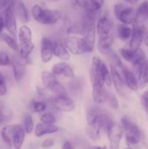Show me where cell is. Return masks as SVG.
I'll return each instance as SVG.
<instances>
[{
    "mask_svg": "<svg viewBox=\"0 0 148 149\" xmlns=\"http://www.w3.org/2000/svg\"><path fill=\"white\" fill-rule=\"evenodd\" d=\"M96 39V27L94 23H91L86 29L82 38L84 51L86 52H91L94 48Z\"/></svg>",
    "mask_w": 148,
    "mask_h": 149,
    "instance_id": "12",
    "label": "cell"
},
{
    "mask_svg": "<svg viewBox=\"0 0 148 149\" xmlns=\"http://www.w3.org/2000/svg\"><path fill=\"white\" fill-rule=\"evenodd\" d=\"M89 77L92 84V97L94 101L97 103H105L108 92L104 88L102 79L91 67L90 68Z\"/></svg>",
    "mask_w": 148,
    "mask_h": 149,
    "instance_id": "3",
    "label": "cell"
},
{
    "mask_svg": "<svg viewBox=\"0 0 148 149\" xmlns=\"http://www.w3.org/2000/svg\"><path fill=\"white\" fill-rule=\"evenodd\" d=\"M114 13L118 20L121 23L130 25L136 20V11L133 7H126L122 3L116 4L114 7Z\"/></svg>",
    "mask_w": 148,
    "mask_h": 149,
    "instance_id": "6",
    "label": "cell"
},
{
    "mask_svg": "<svg viewBox=\"0 0 148 149\" xmlns=\"http://www.w3.org/2000/svg\"><path fill=\"white\" fill-rule=\"evenodd\" d=\"M68 85H69L70 91L73 95H78L82 92V83L79 79L75 77L72 78L69 81Z\"/></svg>",
    "mask_w": 148,
    "mask_h": 149,
    "instance_id": "29",
    "label": "cell"
},
{
    "mask_svg": "<svg viewBox=\"0 0 148 149\" xmlns=\"http://www.w3.org/2000/svg\"><path fill=\"white\" fill-rule=\"evenodd\" d=\"M120 54L122 56V58L125 60V61H128V62H131L132 59H133V55H134V51L131 50L129 49H125V48H122L120 49Z\"/></svg>",
    "mask_w": 148,
    "mask_h": 149,
    "instance_id": "37",
    "label": "cell"
},
{
    "mask_svg": "<svg viewBox=\"0 0 148 149\" xmlns=\"http://www.w3.org/2000/svg\"><path fill=\"white\" fill-rule=\"evenodd\" d=\"M52 105L58 111L71 112L75 109V103L67 95H57L52 100Z\"/></svg>",
    "mask_w": 148,
    "mask_h": 149,
    "instance_id": "10",
    "label": "cell"
},
{
    "mask_svg": "<svg viewBox=\"0 0 148 149\" xmlns=\"http://www.w3.org/2000/svg\"><path fill=\"white\" fill-rule=\"evenodd\" d=\"M65 47L73 55H81L85 53L82 38L77 36H68L65 40Z\"/></svg>",
    "mask_w": 148,
    "mask_h": 149,
    "instance_id": "15",
    "label": "cell"
},
{
    "mask_svg": "<svg viewBox=\"0 0 148 149\" xmlns=\"http://www.w3.org/2000/svg\"><path fill=\"white\" fill-rule=\"evenodd\" d=\"M136 20L143 22V20L148 19V1H144L138 7L136 11Z\"/></svg>",
    "mask_w": 148,
    "mask_h": 149,
    "instance_id": "28",
    "label": "cell"
},
{
    "mask_svg": "<svg viewBox=\"0 0 148 149\" xmlns=\"http://www.w3.org/2000/svg\"><path fill=\"white\" fill-rule=\"evenodd\" d=\"M121 127L126 132V142L129 147L139 143L142 133L139 127L127 116L121 118Z\"/></svg>",
    "mask_w": 148,
    "mask_h": 149,
    "instance_id": "4",
    "label": "cell"
},
{
    "mask_svg": "<svg viewBox=\"0 0 148 149\" xmlns=\"http://www.w3.org/2000/svg\"><path fill=\"white\" fill-rule=\"evenodd\" d=\"M7 93V86L4 75L0 73V96H3Z\"/></svg>",
    "mask_w": 148,
    "mask_h": 149,
    "instance_id": "41",
    "label": "cell"
},
{
    "mask_svg": "<svg viewBox=\"0 0 148 149\" xmlns=\"http://www.w3.org/2000/svg\"><path fill=\"white\" fill-rule=\"evenodd\" d=\"M40 121L42 123L49 124V125H55L57 120L55 116L52 113H45L41 116Z\"/></svg>",
    "mask_w": 148,
    "mask_h": 149,
    "instance_id": "38",
    "label": "cell"
},
{
    "mask_svg": "<svg viewBox=\"0 0 148 149\" xmlns=\"http://www.w3.org/2000/svg\"><path fill=\"white\" fill-rule=\"evenodd\" d=\"M19 55L21 59H27L35 48L32 42V31L26 25H23L18 31Z\"/></svg>",
    "mask_w": 148,
    "mask_h": 149,
    "instance_id": "1",
    "label": "cell"
},
{
    "mask_svg": "<svg viewBox=\"0 0 148 149\" xmlns=\"http://www.w3.org/2000/svg\"><path fill=\"white\" fill-rule=\"evenodd\" d=\"M55 145V141L52 138H47L41 143V147L44 148H50Z\"/></svg>",
    "mask_w": 148,
    "mask_h": 149,
    "instance_id": "42",
    "label": "cell"
},
{
    "mask_svg": "<svg viewBox=\"0 0 148 149\" xmlns=\"http://www.w3.org/2000/svg\"><path fill=\"white\" fill-rule=\"evenodd\" d=\"M31 13L36 21L44 25L55 24L62 17V13L59 10L44 9L39 4H35L32 7Z\"/></svg>",
    "mask_w": 148,
    "mask_h": 149,
    "instance_id": "2",
    "label": "cell"
},
{
    "mask_svg": "<svg viewBox=\"0 0 148 149\" xmlns=\"http://www.w3.org/2000/svg\"><path fill=\"white\" fill-rule=\"evenodd\" d=\"M110 74H111V79H112V84L114 85L115 89L118 93L120 96L125 95V89H126V84H125L124 79L122 78L120 76V73L117 70V68L114 66L113 65H110Z\"/></svg>",
    "mask_w": 148,
    "mask_h": 149,
    "instance_id": "14",
    "label": "cell"
},
{
    "mask_svg": "<svg viewBox=\"0 0 148 149\" xmlns=\"http://www.w3.org/2000/svg\"><path fill=\"white\" fill-rule=\"evenodd\" d=\"M100 113V111L94 106L88 109L86 111V122L88 125H92L96 122Z\"/></svg>",
    "mask_w": 148,
    "mask_h": 149,
    "instance_id": "32",
    "label": "cell"
},
{
    "mask_svg": "<svg viewBox=\"0 0 148 149\" xmlns=\"http://www.w3.org/2000/svg\"><path fill=\"white\" fill-rule=\"evenodd\" d=\"M14 5L16 17L21 23H26L30 20L28 10L26 8L23 0H12Z\"/></svg>",
    "mask_w": 148,
    "mask_h": 149,
    "instance_id": "19",
    "label": "cell"
},
{
    "mask_svg": "<svg viewBox=\"0 0 148 149\" xmlns=\"http://www.w3.org/2000/svg\"><path fill=\"white\" fill-rule=\"evenodd\" d=\"M52 72L56 76H63L68 79L75 77V74L72 67L65 62H59L54 64L52 67Z\"/></svg>",
    "mask_w": 148,
    "mask_h": 149,
    "instance_id": "18",
    "label": "cell"
},
{
    "mask_svg": "<svg viewBox=\"0 0 148 149\" xmlns=\"http://www.w3.org/2000/svg\"><path fill=\"white\" fill-rule=\"evenodd\" d=\"M123 1H126V3H128V4H134L136 2V0H123Z\"/></svg>",
    "mask_w": 148,
    "mask_h": 149,
    "instance_id": "48",
    "label": "cell"
},
{
    "mask_svg": "<svg viewBox=\"0 0 148 149\" xmlns=\"http://www.w3.org/2000/svg\"><path fill=\"white\" fill-rule=\"evenodd\" d=\"M53 54L55 56L63 61H67L71 58L68 49L62 42L59 41L53 42Z\"/></svg>",
    "mask_w": 148,
    "mask_h": 149,
    "instance_id": "23",
    "label": "cell"
},
{
    "mask_svg": "<svg viewBox=\"0 0 148 149\" xmlns=\"http://www.w3.org/2000/svg\"><path fill=\"white\" fill-rule=\"evenodd\" d=\"M114 39L113 36L111 34H109L104 37L100 38L98 45H97V48L100 51V53L102 55H106V54L109 52V50L111 49L112 45L113 44Z\"/></svg>",
    "mask_w": 148,
    "mask_h": 149,
    "instance_id": "25",
    "label": "cell"
},
{
    "mask_svg": "<svg viewBox=\"0 0 148 149\" xmlns=\"http://www.w3.org/2000/svg\"><path fill=\"white\" fill-rule=\"evenodd\" d=\"M4 1H6V2H7V0H4Z\"/></svg>",
    "mask_w": 148,
    "mask_h": 149,
    "instance_id": "53",
    "label": "cell"
},
{
    "mask_svg": "<svg viewBox=\"0 0 148 149\" xmlns=\"http://www.w3.org/2000/svg\"><path fill=\"white\" fill-rule=\"evenodd\" d=\"M104 4V0H86L85 15L91 20L95 21L101 13L102 7Z\"/></svg>",
    "mask_w": 148,
    "mask_h": 149,
    "instance_id": "11",
    "label": "cell"
},
{
    "mask_svg": "<svg viewBox=\"0 0 148 149\" xmlns=\"http://www.w3.org/2000/svg\"><path fill=\"white\" fill-rule=\"evenodd\" d=\"M124 149H133V148H130V147H129V148H124Z\"/></svg>",
    "mask_w": 148,
    "mask_h": 149,
    "instance_id": "52",
    "label": "cell"
},
{
    "mask_svg": "<svg viewBox=\"0 0 148 149\" xmlns=\"http://www.w3.org/2000/svg\"><path fill=\"white\" fill-rule=\"evenodd\" d=\"M141 104L146 113H148V90H146L141 96Z\"/></svg>",
    "mask_w": 148,
    "mask_h": 149,
    "instance_id": "40",
    "label": "cell"
},
{
    "mask_svg": "<svg viewBox=\"0 0 148 149\" xmlns=\"http://www.w3.org/2000/svg\"><path fill=\"white\" fill-rule=\"evenodd\" d=\"M139 1V0H136V1Z\"/></svg>",
    "mask_w": 148,
    "mask_h": 149,
    "instance_id": "54",
    "label": "cell"
},
{
    "mask_svg": "<svg viewBox=\"0 0 148 149\" xmlns=\"http://www.w3.org/2000/svg\"><path fill=\"white\" fill-rule=\"evenodd\" d=\"M53 55V42L49 38L44 37L41 43V59L42 62L44 63L49 62Z\"/></svg>",
    "mask_w": 148,
    "mask_h": 149,
    "instance_id": "17",
    "label": "cell"
},
{
    "mask_svg": "<svg viewBox=\"0 0 148 149\" xmlns=\"http://www.w3.org/2000/svg\"><path fill=\"white\" fill-rule=\"evenodd\" d=\"M107 133L108 135L109 140H110V148H118L123 134V130L121 125L113 121L107 128Z\"/></svg>",
    "mask_w": 148,
    "mask_h": 149,
    "instance_id": "8",
    "label": "cell"
},
{
    "mask_svg": "<svg viewBox=\"0 0 148 149\" xmlns=\"http://www.w3.org/2000/svg\"><path fill=\"white\" fill-rule=\"evenodd\" d=\"M113 27L111 20L107 17H102L98 20L96 26V32L100 38L104 37L110 34V31Z\"/></svg>",
    "mask_w": 148,
    "mask_h": 149,
    "instance_id": "20",
    "label": "cell"
},
{
    "mask_svg": "<svg viewBox=\"0 0 148 149\" xmlns=\"http://www.w3.org/2000/svg\"><path fill=\"white\" fill-rule=\"evenodd\" d=\"M91 67L101 77V78L104 81V84H106L107 86H111L112 79L110 71L108 69L106 64L101 58L97 56L93 57Z\"/></svg>",
    "mask_w": 148,
    "mask_h": 149,
    "instance_id": "9",
    "label": "cell"
},
{
    "mask_svg": "<svg viewBox=\"0 0 148 149\" xmlns=\"http://www.w3.org/2000/svg\"><path fill=\"white\" fill-rule=\"evenodd\" d=\"M73 2L76 4L78 7H81V8H84L86 5V0H73Z\"/></svg>",
    "mask_w": 148,
    "mask_h": 149,
    "instance_id": "44",
    "label": "cell"
},
{
    "mask_svg": "<svg viewBox=\"0 0 148 149\" xmlns=\"http://www.w3.org/2000/svg\"><path fill=\"white\" fill-rule=\"evenodd\" d=\"M11 65V58L4 51H0V66H7Z\"/></svg>",
    "mask_w": 148,
    "mask_h": 149,
    "instance_id": "39",
    "label": "cell"
},
{
    "mask_svg": "<svg viewBox=\"0 0 148 149\" xmlns=\"http://www.w3.org/2000/svg\"><path fill=\"white\" fill-rule=\"evenodd\" d=\"M106 102L107 104L110 106V108L113 109H118V100L116 98L115 96L113 94V93H107V98H106Z\"/></svg>",
    "mask_w": 148,
    "mask_h": 149,
    "instance_id": "36",
    "label": "cell"
},
{
    "mask_svg": "<svg viewBox=\"0 0 148 149\" xmlns=\"http://www.w3.org/2000/svg\"><path fill=\"white\" fill-rule=\"evenodd\" d=\"M6 5V1L4 0H0V12L4 10Z\"/></svg>",
    "mask_w": 148,
    "mask_h": 149,
    "instance_id": "47",
    "label": "cell"
},
{
    "mask_svg": "<svg viewBox=\"0 0 148 149\" xmlns=\"http://www.w3.org/2000/svg\"><path fill=\"white\" fill-rule=\"evenodd\" d=\"M59 130L58 127L55 125H49V124L41 123L38 124L34 129V134L36 137L39 138L47 134H53Z\"/></svg>",
    "mask_w": 148,
    "mask_h": 149,
    "instance_id": "24",
    "label": "cell"
},
{
    "mask_svg": "<svg viewBox=\"0 0 148 149\" xmlns=\"http://www.w3.org/2000/svg\"><path fill=\"white\" fill-rule=\"evenodd\" d=\"M62 149H74V147L73 146L71 142H69V141H65L64 143L63 146H62Z\"/></svg>",
    "mask_w": 148,
    "mask_h": 149,
    "instance_id": "45",
    "label": "cell"
},
{
    "mask_svg": "<svg viewBox=\"0 0 148 149\" xmlns=\"http://www.w3.org/2000/svg\"><path fill=\"white\" fill-rule=\"evenodd\" d=\"M4 26L7 31L15 39L17 38V29L16 23V14L12 0H7L4 9Z\"/></svg>",
    "mask_w": 148,
    "mask_h": 149,
    "instance_id": "5",
    "label": "cell"
},
{
    "mask_svg": "<svg viewBox=\"0 0 148 149\" xmlns=\"http://www.w3.org/2000/svg\"><path fill=\"white\" fill-rule=\"evenodd\" d=\"M26 137V131L20 125H11V138L15 149H20Z\"/></svg>",
    "mask_w": 148,
    "mask_h": 149,
    "instance_id": "13",
    "label": "cell"
},
{
    "mask_svg": "<svg viewBox=\"0 0 148 149\" xmlns=\"http://www.w3.org/2000/svg\"><path fill=\"white\" fill-rule=\"evenodd\" d=\"M11 65L12 67L14 78L17 82L22 81L26 71V65L21 58L16 56H12L11 58Z\"/></svg>",
    "mask_w": 148,
    "mask_h": 149,
    "instance_id": "16",
    "label": "cell"
},
{
    "mask_svg": "<svg viewBox=\"0 0 148 149\" xmlns=\"http://www.w3.org/2000/svg\"><path fill=\"white\" fill-rule=\"evenodd\" d=\"M34 123L31 115L26 114L24 118V130L26 133L30 134L33 132Z\"/></svg>",
    "mask_w": 148,
    "mask_h": 149,
    "instance_id": "35",
    "label": "cell"
},
{
    "mask_svg": "<svg viewBox=\"0 0 148 149\" xmlns=\"http://www.w3.org/2000/svg\"><path fill=\"white\" fill-rule=\"evenodd\" d=\"M46 103L42 101L33 100L30 104V110L33 113H40L46 109Z\"/></svg>",
    "mask_w": 148,
    "mask_h": 149,
    "instance_id": "34",
    "label": "cell"
},
{
    "mask_svg": "<svg viewBox=\"0 0 148 149\" xmlns=\"http://www.w3.org/2000/svg\"><path fill=\"white\" fill-rule=\"evenodd\" d=\"M139 85L143 87L148 84V59L139 67Z\"/></svg>",
    "mask_w": 148,
    "mask_h": 149,
    "instance_id": "26",
    "label": "cell"
},
{
    "mask_svg": "<svg viewBox=\"0 0 148 149\" xmlns=\"http://www.w3.org/2000/svg\"><path fill=\"white\" fill-rule=\"evenodd\" d=\"M1 39L7 45V46L15 52H19V45H17L16 39L7 33H2L1 35Z\"/></svg>",
    "mask_w": 148,
    "mask_h": 149,
    "instance_id": "33",
    "label": "cell"
},
{
    "mask_svg": "<svg viewBox=\"0 0 148 149\" xmlns=\"http://www.w3.org/2000/svg\"><path fill=\"white\" fill-rule=\"evenodd\" d=\"M52 1H56V0H52Z\"/></svg>",
    "mask_w": 148,
    "mask_h": 149,
    "instance_id": "55",
    "label": "cell"
},
{
    "mask_svg": "<svg viewBox=\"0 0 148 149\" xmlns=\"http://www.w3.org/2000/svg\"><path fill=\"white\" fill-rule=\"evenodd\" d=\"M0 109H4V103L0 100Z\"/></svg>",
    "mask_w": 148,
    "mask_h": 149,
    "instance_id": "50",
    "label": "cell"
},
{
    "mask_svg": "<svg viewBox=\"0 0 148 149\" xmlns=\"http://www.w3.org/2000/svg\"><path fill=\"white\" fill-rule=\"evenodd\" d=\"M131 36L130 37V49L131 50H136L140 48V45L146 34L147 28L144 26L142 22L135 20L133 22Z\"/></svg>",
    "mask_w": 148,
    "mask_h": 149,
    "instance_id": "7",
    "label": "cell"
},
{
    "mask_svg": "<svg viewBox=\"0 0 148 149\" xmlns=\"http://www.w3.org/2000/svg\"><path fill=\"white\" fill-rule=\"evenodd\" d=\"M41 78L44 87L50 91H52V90L59 84L57 76L52 71H43L41 72Z\"/></svg>",
    "mask_w": 148,
    "mask_h": 149,
    "instance_id": "21",
    "label": "cell"
},
{
    "mask_svg": "<svg viewBox=\"0 0 148 149\" xmlns=\"http://www.w3.org/2000/svg\"><path fill=\"white\" fill-rule=\"evenodd\" d=\"M9 119H10L9 116L7 114H6L5 113H4L3 109H0V125L8 122Z\"/></svg>",
    "mask_w": 148,
    "mask_h": 149,
    "instance_id": "43",
    "label": "cell"
},
{
    "mask_svg": "<svg viewBox=\"0 0 148 149\" xmlns=\"http://www.w3.org/2000/svg\"><path fill=\"white\" fill-rule=\"evenodd\" d=\"M145 44H146L147 47H148V34H147V36H146V38H145Z\"/></svg>",
    "mask_w": 148,
    "mask_h": 149,
    "instance_id": "51",
    "label": "cell"
},
{
    "mask_svg": "<svg viewBox=\"0 0 148 149\" xmlns=\"http://www.w3.org/2000/svg\"><path fill=\"white\" fill-rule=\"evenodd\" d=\"M4 28V17L1 15H0V36L1 35L2 33V31Z\"/></svg>",
    "mask_w": 148,
    "mask_h": 149,
    "instance_id": "46",
    "label": "cell"
},
{
    "mask_svg": "<svg viewBox=\"0 0 148 149\" xmlns=\"http://www.w3.org/2000/svg\"><path fill=\"white\" fill-rule=\"evenodd\" d=\"M145 60H146V55H145V52L141 48H139L134 51V55H133V59H132L131 63L133 66L139 68Z\"/></svg>",
    "mask_w": 148,
    "mask_h": 149,
    "instance_id": "31",
    "label": "cell"
},
{
    "mask_svg": "<svg viewBox=\"0 0 148 149\" xmlns=\"http://www.w3.org/2000/svg\"><path fill=\"white\" fill-rule=\"evenodd\" d=\"M91 149H107L106 147H100V146H94Z\"/></svg>",
    "mask_w": 148,
    "mask_h": 149,
    "instance_id": "49",
    "label": "cell"
},
{
    "mask_svg": "<svg viewBox=\"0 0 148 149\" xmlns=\"http://www.w3.org/2000/svg\"><path fill=\"white\" fill-rule=\"evenodd\" d=\"M1 137L3 142L5 143L7 148L11 149L12 146V142L11 138V125L4 127L2 128V130H1Z\"/></svg>",
    "mask_w": 148,
    "mask_h": 149,
    "instance_id": "30",
    "label": "cell"
},
{
    "mask_svg": "<svg viewBox=\"0 0 148 149\" xmlns=\"http://www.w3.org/2000/svg\"><path fill=\"white\" fill-rule=\"evenodd\" d=\"M117 33L120 40L126 41L131 36L132 29L129 26H128V25L121 23L118 26Z\"/></svg>",
    "mask_w": 148,
    "mask_h": 149,
    "instance_id": "27",
    "label": "cell"
},
{
    "mask_svg": "<svg viewBox=\"0 0 148 149\" xmlns=\"http://www.w3.org/2000/svg\"><path fill=\"white\" fill-rule=\"evenodd\" d=\"M122 71H123L125 84L127 86L128 88L133 91H137L138 88H139V81L135 77L134 74L125 67H123Z\"/></svg>",
    "mask_w": 148,
    "mask_h": 149,
    "instance_id": "22",
    "label": "cell"
}]
</instances>
